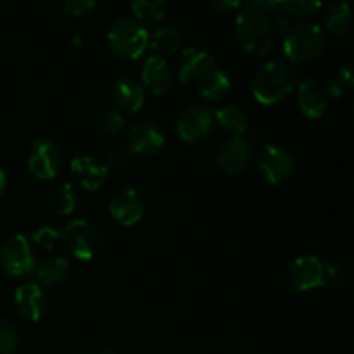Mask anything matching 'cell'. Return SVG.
I'll list each match as a JSON object with an SVG mask.
<instances>
[{"label": "cell", "mask_w": 354, "mask_h": 354, "mask_svg": "<svg viewBox=\"0 0 354 354\" xmlns=\"http://www.w3.org/2000/svg\"><path fill=\"white\" fill-rule=\"evenodd\" d=\"M61 237L69 252L83 261L92 259L102 245L100 232L88 220H73L71 223L66 225Z\"/></svg>", "instance_id": "cell-5"}, {"label": "cell", "mask_w": 354, "mask_h": 354, "mask_svg": "<svg viewBox=\"0 0 354 354\" xmlns=\"http://www.w3.org/2000/svg\"><path fill=\"white\" fill-rule=\"evenodd\" d=\"M182 33H180L178 28L173 26L159 28V30L154 31L152 37H149V45L154 50V55L162 59L175 55L180 50V47H182Z\"/></svg>", "instance_id": "cell-21"}, {"label": "cell", "mask_w": 354, "mask_h": 354, "mask_svg": "<svg viewBox=\"0 0 354 354\" xmlns=\"http://www.w3.org/2000/svg\"><path fill=\"white\" fill-rule=\"evenodd\" d=\"M325 50V35L318 24H290L283 35V52L294 62H311Z\"/></svg>", "instance_id": "cell-3"}, {"label": "cell", "mask_w": 354, "mask_h": 354, "mask_svg": "<svg viewBox=\"0 0 354 354\" xmlns=\"http://www.w3.org/2000/svg\"><path fill=\"white\" fill-rule=\"evenodd\" d=\"M109 213L123 227L138 223L145 214V203L135 189H123L111 199Z\"/></svg>", "instance_id": "cell-13"}, {"label": "cell", "mask_w": 354, "mask_h": 354, "mask_svg": "<svg viewBox=\"0 0 354 354\" xmlns=\"http://www.w3.org/2000/svg\"><path fill=\"white\" fill-rule=\"evenodd\" d=\"M299 85V73L287 61H270L258 69L252 80V93L265 106L280 102Z\"/></svg>", "instance_id": "cell-1"}, {"label": "cell", "mask_w": 354, "mask_h": 354, "mask_svg": "<svg viewBox=\"0 0 354 354\" xmlns=\"http://www.w3.org/2000/svg\"><path fill=\"white\" fill-rule=\"evenodd\" d=\"M142 82L154 93L169 92L175 78H173V71L169 68L168 61L158 57V55H151L145 61L144 69H142Z\"/></svg>", "instance_id": "cell-17"}, {"label": "cell", "mask_w": 354, "mask_h": 354, "mask_svg": "<svg viewBox=\"0 0 354 354\" xmlns=\"http://www.w3.org/2000/svg\"><path fill=\"white\" fill-rule=\"evenodd\" d=\"M216 121L223 130L232 131V133H245L251 130V120L248 113L239 106H225L216 111Z\"/></svg>", "instance_id": "cell-24"}, {"label": "cell", "mask_w": 354, "mask_h": 354, "mask_svg": "<svg viewBox=\"0 0 354 354\" xmlns=\"http://www.w3.org/2000/svg\"><path fill=\"white\" fill-rule=\"evenodd\" d=\"M235 33L242 47L252 54L265 55L275 45V31H273L272 21L265 12L256 9L251 3L241 7L239 10Z\"/></svg>", "instance_id": "cell-2"}, {"label": "cell", "mask_w": 354, "mask_h": 354, "mask_svg": "<svg viewBox=\"0 0 354 354\" xmlns=\"http://www.w3.org/2000/svg\"><path fill=\"white\" fill-rule=\"evenodd\" d=\"M178 137L187 144H203L214 131V114L204 106H189L176 118Z\"/></svg>", "instance_id": "cell-6"}, {"label": "cell", "mask_w": 354, "mask_h": 354, "mask_svg": "<svg viewBox=\"0 0 354 354\" xmlns=\"http://www.w3.org/2000/svg\"><path fill=\"white\" fill-rule=\"evenodd\" d=\"M0 263H2L3 272L12 277L30 275L37 266L30 242L21 234H14L6 239L0 249Z\"/></svg>", "instance_id": "cell-8"}, {"label": "cell", "mask_w": 354, "mask_h": 354, "mask_svg": "<svg viewBox=\"0 0 354 354\" xmlns=\"http://www.w3.org/2000/svg\"><path fill=\"white\" fill-rule=\"evenodd\" d=\"M76 354H85V353H76Z\"/></svg>", "instance_id": "cell-38"}, {"label": "cell", "mask_w": 354, "mask_h": 354, "mask_svg": "<svg viewBox=\"0 0 354 354\" xmlns=\"http://www.w3.org/2000/svg\"><path fill=\"white\" fill-rule=\"evenodd\" d=\"M35 273L45 286H57L69 275V263L61 256H50L35 266Z\"/></svg>", "instance_id": "cell-22"}, {"label": "cell", "mask_w": 354, "mask_h": 354, "mask_svg": "<svg viewBox=\"0 0 354 354\" xmlns=\"http://www.w3.org/2000/svg\"><path fill=\"white\" fill-rule=\"evenodd\" d=\"M59 239H61V234H59V232L55 230L54 227H47V225L40 227L33 234L35 244L40 245L41 249H48V251H50V249H54L55 245H57Z\"/></svg>", "instance_id": "cell-32"}, {"label": "cell", "mask_w": 354, "mask_h": 354, "mask_svg": "<svg viewBox=\"0 0 354 354\" xmlns=\"http://www.w3.org/2000/svg\"><path fill=\"white\" fill-rule=\"evenodd\" d=\"M97 3L93 0H69L64 3V12L69 17H86L95 10Z\"/></svg>", "instance_id": "cell-33"}, {"label": "cell", "mask_w": 354, "mask_h": 354, "mask_svg": "<svg viewBox=\"0 0 354 354\" xmlns=\"http://www.w3.org/2000/svg\"><path fill=\"white\" fill-rule=\"evenodd\" d=\"M92 123L100 135H104L109 140H114L123 131L124 118L118 109H106L93 114Z\"/></svg>", "instance_id": "cell-25"}, {"label": "cell", "mask_w": 354, "mask_h": 354, "mask_svg": "<svg viewBox=\"0 0 354 354\" xmlns=\"http://www.w3.org/2000/svg\"><path fill=\"white\" fill-rule=\"evenodd\" d=\"M113 97L120 107L137 113L145 104V88L133 78H120L113 86Z\"/></svg>", "instance_id": "cell-19"}, {"label": "cell", "mask_w": 354, "mask_h": 354, "mask_svg": "<svg viewBox=\"0 0 354 354\" xmlns=\"http://www.w3.org/2000/svg\"><path fill=\"white\" fill-rule=\"evenodd\" d=\"M286 282L294 292H310V290L325 287L324 283V261L317 256H299L287 266Z\"/></svg>", "instance_id": "cell-7"}, {"label": "cell", "mask_w": 354, "mask_h": 354, "mask_svg": "<svg viewBox=\"0 0 354 354\" xmlns=\"http://www.w3.org/2000/svg\"><path fill=\"white\" fill-rule=\"evenodd\" d=\"M130 10L138 23H158L168 12V3L165 0H137L130 3Z\"/></svg>", "instance_id": "cell-26"}, {"label": "cell", "mask_w": 354, "mask_h": 354, "mask_svg": "<svg viewBox=\"0 0 354 354\" xmlns=\"http://www.w3.org/2000/svg\"><path fill=\"white\" fill-rule=\"evenodd\" d=\"M149 31L133 17H120L111 24L107 41L111 50L123 59H138L149 45Z\"/></svg>", "instance_id": "cell-4"}, {"label": "cell", "mask_w": 354, "mask_h": 354, "mask_svg": "<svg viewBox=\"0 0 354 354\" xmlns=\"http://www.w3.org/2000/svg\"><path fill=\"white\" fill-rule=\"evenodd\" d=\"M349 277L342 266L335 263H324V283L325 287H330L335 290H344L348 287Z\"/></svg>", "instance_id": "cell-30"}, {"label": "cell", "mask_w": 354, "mask_h": 354, "mask_svg": "<svg viewBox=\"0 0 354 354\" xmlns=\"http://www.w3.org/2000/svg\"><path fill=\"white\" fill-rule=\"evenodd\" d=\"M213 69H216V61L213 54L204 48L189 47L183 48L180 54L178 64H176V75L180 83L187 82H201L206 75H209Z\"/></svg>", "instance_id": "cell-12"}, {"label": "cell", "mask_w": 354, "mask_h": 354, "mask_svg": "<svg viewBox=\"0 0 354 354\" xmlns=\"http://www.w3.org/2000/svg\"><path fill=\"white\" fill-rule=\"evenodd\" d=\"M3 190H6V173H3V169L0 168V197H2Z\"/></svg>", "instance_id": "cell-36"}, {"label": "cell", "mask_w": 354, "mask_h": 354, "mask_svg": "<svg viewBox=\"0 0 354 354\" xmlns=\"http://www.w3.org/2000/svg\"><path fill=\"white\" fill-rule=\"evenodd\" d=\"M324 7L318 0H290V2H280V9L286 10L290 17H311Z\"/></svg>", "instance_id": "cell-28"}, {"label": "cell", "mask_w": 354, "mask_h": 354, "mask_svg": "<svg viewBox=\"0 0 354 354\" xmlns=\"http://www.w3.org/2000/svg\"><path fill=\"white\" fill-rule=\"evenodd\" d=\"M128 162V151L124 149H114L109 156H107V165L113 169H121Z\"/></svg>", "instance_id": "cell-34"}, {"label": "cell", "mask_w": 354, "mask_h": 354, "mask_svg": "<svg viewBox=\"0 0 354 354\" xmlns=\"http://www.w3.org/2000/svg\"><path fill=\"white\" fill-rule=\"evenodd\" d=\"M61 149L50 138L40 137L31 144L28 166L30 171L40 180H52L57 176L61 169Z\"/></svg>", "instance_id": "cell-9"}, {"label": "cell", "mask_w": 354, "mask_h": 354, "mask_svg": "<svg viewBox=\"0 0 354 354\" xmlns=\"http://www.w3.org/2000/svg\"><path fill=\"white\" fill-rule=\"evenodd\" d=\"M17 346V335L12 325L0 318V354H12Z\"/></svg>", "instance_id": "cell-31"}, {"label": "cell", "mask_w": 354, "mask_h": 354, "mask_svg": "<svg viewBox=\"0 0 354 354\" xmlns=\"http://www.w3.org/2000/svg\"><path fill=\"white\" fill-rule=\"evenodd\" d=\"M71 173L86 190H99L107 178V166L97 158L80 156L71 161Z\"/></svg>", "instance_id": "cell-16"}, {"label": "cell", "mask_w": 354, "mask_h": 354, "mask_svg": "<svg viewBox=\"0 0 354 354\" xmlns=\"http://www.w3.org/2000/svg\"><path fill=\"white\" fill-rule=\"evenodd\" d=\"M353 88V68L349 64L341 66L330 80L328 85V93L332 97H346Z\"/></svg>", "instance_id": "cell-29"}, {"label": "cell", "mask_w": 354, "mask_h": 354, "mask_svg": "<svg viewBox=\"0 0 354 354\" xmlns=\"http://www.w3.org/2000/svg\"><path fill=\"white\" fill-rule=\"evenodd\" d=\"M73 41H75V44H73V45H82L83 38L82 37H75V38H73Z\"/></svg>", "instance_id": "cell-37"}, {"label": "cell", "mask_w": 354, "mask_h": 354, "mask_svg": "<svg viewBox=\"0 0 354 354\" xmlns=\"http://www.w3.org/2000/svg\"><path fill=\"white\" fill-rule=\"evenodd\" d=\"M17 313L30 322H38L45 311V296L37 283H23L14 294Z\"/></svg>", "instance_id": "cell-18"}, {"label": "cell", "mask_w": 354, "mask_h": 354, "mask_svg": "<svg viewBox=\"0 0 354 354\" xmlns=\"http://www.w3.org/2000/svg\"><path fill=\"white\" fill-rule=\"evenodd\" d=\"M251 140L244 137L227 140L216 154V168L225 175H241L251 166Z\"/></svg>", "instance_id": "cell-11"}, {"label": "cell", "mask_w": 354, "mask_h": 354, "mask_svg": "<svg viewBox=\"0 0 354 354\" xmlns=\"http://www.w3.org/2000/svg\"><path fill=\"white\" fill-rule=\"evenodd\" d=\"M328 92L318 80L308 78L297 85V106L311 120H318L328 109Z\"/></svg>", "instance_id": "cell-14"}, {"label": "cell", "mask_w": 354, "mask_h": 354, "mask_svg": "<svg viewBox=\"0 0 354 354\" xmlns=\"http://www.w3.org/2000/svg\"><path fill=\"white\" fill-rule=\"evenodd\" d=\"M258 166L263 178L272 185H277L290 178L294 173V158L282 145L268 144L259 154Z\"/></svg>", "instance_id": "cell-10"}, {"label": "cell", "mask_w": 354, "mask_h": 354, "mask_svg": "<svg viewBox=\"0 0 354 354\" xmlns=\"http://www.w3.org/2000/svg\"><path fill=\"white\" fill-rule=\"evenodd\" d=\"M324 26L330 33L346 35L351 26V7L346 2H335L328 6L324 12Z\"/></svg>", "instance_id": "cell-23"}, {"label": "cell", "mask_w": 354, "mask_h": 354, "mask_svg": "<svg viewBox=\"0 0 354 354\" xmlns=\"http://www.w3.org/2000/svg\"><path fill=\"white\" fill-rule=\"evenodd\" d=\"M232 88L230 78L227 76V73L221 71V69H213L209 75L204 76L203 80L197 85L199 90V95L203 97L206 102H220L225 97L228 95Z\"/></svg>", "instance_id": "cell-20"}, {"label": "cell", "mask_w": 354, "mask_h": 354, "mask_svg": "<svg viewBox=\"0 0 354 354\" xmlns=\"http://www.w3.org/2000/svg\"><path fill=\"white\" fill-rule=\"evenodd\" d=\"M128 152L137 156H154L165 147V135L154 123H138L128 131Z\"/></svg>", "instance_id": "cell-15"}, {"label": "cell", "mask_w": 354, "mask_h": 354, "mask_svg": "<svg viewBox=\"0 0 354 354\" xmlns=\"http://www.w3.org/2000/svg\"><path fill=\"white\" fill-rule=\"evenodd\" d=\"M106 354H111V353H106Z\"/></svg>", "instance_id": "cell-39"}, {"label": "cell", "mask_w": 354, "mask_h": 354, "mask_svg": "<svg viewBox=\"0 0 354 354\" xmlns=\"http://www.w3.org/2000/svg\"><path fill=\"white\" fill-rule=\"evenodd\" d=\"M209 7L213 10L220 14H228L232 10H237L241 9L242 3L241 2H223V0H216V2H209Z\"/></svg>", "instance_id": "cell-35"}, {"label": "cell", "mask_w": 354, "mask_h": 354, "mask_svg": "<svg viewBox=\"0 0 354 354\" xmlns=\"http://www.w3.org/2000/svg\"><path fill=\"white\" fill-rule=\"evenodd\" d=\"M76 204H78V196L71 183H61L55 187L50 196V207L55 214L68 216L75 211Z\"/></svg>", "instance_id": "cell-27"}]
</instances>
